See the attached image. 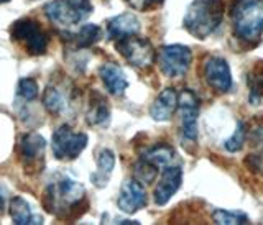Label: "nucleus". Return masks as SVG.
Wrapping results in <instances>:
<instances>
[{
    "instance_id": "obj_1",
    "label": "nucleus",
    "mask_w": 263,
    "mask_h": 225,
    "mask_svg": "<svg viewBox=\"0 0 263 225\" xmlns=\"http://www.w3.org/2000/svg\"><path fill=\"white\" fill-rule=\"evenodd\" d=\"M86 191L84 186L64 174H58L48 182L43 196L45 209L56 215V217H66L71 214L79 204L84 202Z\"/></svg>"
},
{
    "instance_id": "obj_2",
    "label": "nucleus",
    "mask_w": 263,
    "mask_h": 225,
    "mask_svg": "<svg viewBox=\"0 0 263 225\" xmlns=\"http://www.w3.org/2000/svg\"><path fill=\"white\" fill-rule=\"evenodd\" d=\"M224 8V0H194L184 13V28L193 36L205 40L222 23Z\"/></svg>"
},
{
    "instance_id": "obj_3",
    "label": "nucleus",
    "mask_w": 263,
    "mask_h": 225,
    "mask_svg": "<svg viewBox=\"0 0 263 225\" xmlns=\"http://www.w3.org/2000/svg\"><path fill=\"white\" fill-rule=\"evenodd\" d=\"M232 25L245 43L257 45L263 33V0H232Z\"/></svg>"
},
{
    "instance_id": "obj_4",
    "label": "nucleus",
    "mask_w": 263,
    "mask_h": 225,
    "mask_svg": "<svg viewBox=\"0 0 263 225\" xmlns=\"http://www.w3.org/2000/svg\"><path fill=\"white\" fill-rule=\"evenodd\" d=\"M45 13L58 27L69 28L92 13V4L89 0H51L45 5Z\"/></svg>"
},
{
    "instance_id": "obj_5",
    "label": "nucleus",
    "mask_w": 263,
    "mask_h": 225,
    "mask_svg": "<svg viewBox=\"0 0 263 225\" xmlns=\"http://www.w3.org/2000/svg\"><path fill=\"white\" fill-rule=\"evenodd\" d=\"M117 51L125 60L138 69H148L156 60V51L153 45L146 38H140L137 35H130L117 40L115 43Z\"/></svg>"
},
{
    "instance_id": "obj_6",
    "label": "nucleus",
    "mask_w": 263,
    "mask_h": 225,
    "mask_svg": "<svg viewBox=\"0 0 263 225\" xmlns=\"http://www.w3.org/2000/svg\"><path fill=\"white\" fill-rule=\"evenodd\" d=\"M10 36L30 54H43L48 48V35L35 20L23 18L15 22L10 28Z\"/></svg>"
},
{
    "instance_id": "obj_7",
    "label": "nucleus",
    "mask_w": 263,
    "mask_h": 225,
    "mask_svg": "<svg viewBox=\"0 0 263 225\" xmlns=\"http://www.w3.org/2000/svg\"><path fill=\"white\" fill-rule=\"evenodd\" d=\"M87 146V135L74 132L68 125H61L53 133L51 148L58 160H76Z\"/></svg>"
},
{
    "instance_id": "obj_8",
    "label": "nucleus",
    "mask_w": 263,
    "mask_h": 225,
    "mask_svg": "<svg viewBox=\"0 0 263 225\" xmlns=\"http://www.w3.org/2000/svg\"><path fill=\"white\" fill-rule=\"evenodd\" d=\"M158 64L160 69L166 78H181L187 72L189 66L193 61L191 49L183 45H168L163 46L158 54Z\"/></svg>"
},
{
    "instance_id": "obj_9",
    "label": "nucleus",
    "mask_w": 263,
    "mask_h": 225,
    "mask_svg": "<svg viewBox=\"0 0 263 225\" xmlns=\"http://www.w3.org/2000/svg\"><path fill=\"white\" fill-rule=\"evenodd\" d=\"M178 109L181 117V132L189 141L197 138V114H199V101L193 90L184 89L178 94Z\"/></svg>"
},
{
    "instance_id": "obj_10",
    "label": "nucleus",
    "mask_w": 263,
    "mask_h": 225,
    "mask_svg": "<svg viewBox=\"0 0 263 225\" xmlns=\"http://www.w3.org/2000/svg\"><path fill=\"white\" fill-rule=\"evenodd\" d=\"M204 79L216 92H227L232 87V74L224 58L209 56L204 61Z\"/></svg>"
},
{
    "instance_id": "obj_11",
    "label": "nucleus",
    "mask_w": 263,
    "mask_h": 225,
    "mask_svg": "<svg viewBox=\"0 0 263 225\" xmlns=\"http://www.w3.org/2000/svg\"><path fill=\"white\" fill-rule=\"evenodd\" d=\"M117 205L125 214H135L137 211L143 209L146 205V191L142 186V182L137 179L123 181L119 193Z\"/></svg>"
},
{
    "instance_id": "obj_12",
    "label": "nucleus",
    "mask_w": 263,
    "mask_h": 225,
    "mask_svg": "<svg viewBox=\"0 0 263 225\" xmlns=\"http://www.w3.org/2000/svg\"><path fill=\"white\" fill-rule=\"evenodd\" d=\"M181 181H183V170L179 166H166L158 186L155 189V202L158 205L166 204L181 188Z\"/></svg>"
},
{
    "instance_id": "obj_13",
    "label": "nucleus",
    "mask_w": 263,
    "mask_h": 225,
    "mask_svg": "<svg viewBox=\"0 0 263 225\" xmlns=\"http://www.w3.org/2000/svg\"><path fill=\"white\" fill-rule=\"evenodd\" d=\"M178 109V92L175 89H164L161 94L155 99V102L150 107V115L156 122H166L170 120L173 114Z\"/></svg>"
},
{
    "instance_id": "obj_14",
    "label": "nucleus",
    "mask_w": 263,
    "mask_h": 225,
    "mask_svg": "<svg viewBox=\"0 0 263 225\" xmlns=\"http://www.w3.org/2000/svg\"><path fill=\"white\" fill-rule=\"evenodd\" d=\"M45 148H46V140L41 135H38V133H28V135H25L20 141V155L23 163L27 166H35L36 168V163L43 161Z\"/></svg>"
},
{
    "instance_id": "obj_15",
    "label": "nucleus",
    "mask_w": 263,
    "mask_h": 225,
    "mask_svg": "<svg viewBox=\"0 0 263 225\" xmlns=\"http://www.w3.org/2000/svg\"><path fill=\"white\" fill-rule=\"evenodd\" d=\"M99 74H101L104 86L112 96H122L123 90L128 87V81L119 64L105 63L102 68L99 69Z\"/></svg>"
},
{
    "instance_id": "obj_16",
    "label": "nucleus",
    "mask_w": 263,
    "mask_h": 225,
    "mask_svg": "<svg viewBox=\"0 0 263 225\" xmlns=\"http://www.w3.org/2000/svg\"><path fill=\"white\" fill-rule=\"evenodd\" d=\"M142 28V23L134 13H122L115 16L107 25V31H109V38L112 40H120L130 35H137Z\"/></svg>"
},
{
    "instance_id": "obj_17",
    "label": "nucleus",
    "mask_w": 263,
    "mask_h": 225,
    "mask_svg": "<svg viewBox=\"0 0 263 225\" xmlns=\"http://www.w3.org/2000/svg\"><path fill=\"white\" fill-rule=\"evenodd\" d=\"M87 122L92 125H99V127H105L110 120V110L107 101L99 94L92 92L89 99V110H87Z\"/></svg>"
},
{
    "instance_id": "obj_18",
    "label": "nucleus",
    "mask_w": 263,
    "mask_h": 225,
    "mask_svg": "<svg viewBox=\"0 0 263 225\" xmlns=\"http://www.w3.org/2000/svg\"><path fill=\"white\" fill-rule=\"evenodd\" d=\"M10 217L16 225H30V223H43V219L33 215L30 204L23 197L16 196L10 201Z\"/></svg>"
},
{
    "instance_id": "obj_19",
    "label": "nucleus",
    "mask_w": 263,
    "mask_h": 225,
    "mask_svg": "<svg viewBox=\"0 0 263 225\" xmlns=\"http://www.w3.org/2000/svg\"><path fill=\"white\" fill-rule=\"evenodd\" d=\"M114 166H115V155L110 149H102L97 156V171L90 176L94 186L104 188L107 184V181H109L114 171Z\"/></svg>"
},
{
    "instance_id": "obj_20",
    "label": "nucleus",
    "mask_w": 263,
    "mask_h": 225,
    "mask_svg": "<svg viewBox=\"0 0 263 225\" xmlns=\"http://www.w3.org/2000/svg\"><path fill=\"white\" fill-rule=\"evenodd\" d=\"M142 158L146 160L148 163L155 164L156 168H166V166H170L171 161L175 160V149H173L170 145L161 143V145H156V146L150 148Z\"/></svg>"
},
{
    "instance_id": "obj_21",
    "label": "nucleus",
    "mask_w": 263,
    "mask_h": 225,
    "mask_svg": "<svg viewBox=\"0 0 263 225\" xmlns=\"http://www.w3.org/2000/svg\"><path fill=\"white\" fill-rule=\"evenodd\" d=\"M72 38H74L72 41L76 46L87 48V46H92L94 43H97V41L102 38V30H101V27H97L94 23H87Z\"/></svg>"
},
{
    "instance_id": "obj_22",
    "label": "nucleus",
    "mask_w": 263,
    "mask_h": 225,
    "mask_svg": "<svg viewBox=\"0 0 263 225\" xmlns=\"http://www.w3.org/2000/svg\"><path fill=\"white\" fill-rule=\"evenodd\" d=\"M43 104L46 107V110L49 114H54V115L64 112L66 105H68L64 94L56 87H46L45 96H43Z\"/></svg>"
},
{
    "instance_id": "obj_23",
    "label": "nucleus",
    "mask_w": 263,
    "mask_h": 225,
    "mask_svg": "<svg viewBox=\"0 0 263 225\" xmlns=\"http://www.w3.org/2000/svg\"><path fill=\"white\" fill-rule=\"evenodd\" d=\"M212 219L219 225H243L250 223L249 215L243 212H234V211H224L217 209L212 212Z\"/></svg>"
},
{
    "instance_id": "obj_24",
    "label": "nucleus",
    "mask_w": 263,
    "mask_h": 225,
    "mask_svg": "<svg viewBox=\"0 0 263 225\" xmlns=\"http://www.w3.org/2000/svg\"><path fill=\"white\" fill-rule=\"evenodd\" d=\"M134 174H135V179L142 182V184H150V182L155 181L156 174H158V168L142 158V160L134 166Z\"/></svg>"
},
{
    "instance_id": "obj_25",
    "label": "nucleus",
    "mask_w": 263,
    "mask_h": 225,
    "mask_svg": "<svg viewBox=\"0 0 263 225\" xmlns=\"http://www.w3.org/2000/svg\"><path fill=\"white\" fill-rule=\"evenodd\" d=\"M245 137H247V128L243 122H238L237 123V128L235 132L232 133V137H230L227 141H226V149L230 153H235V152H240L243 143H245Z\"/></svg>"
},
{
    "instance_id": "obj_26",
    "label": "nucleus",
    "mask_w": 263,
    "mask_h": 225,
    "mask_svg": "<svg viewBox=\"0 0 263 225\" xmlns=\"http://www.w3.org/2000/svg\"><path fill=\"white\" fill-rule=\"evenodd\" d=\"M18 96L23 97L25 101H33L38 96V84L35 79L23 78L18 81Z\"/></svg>"
},
{
    "instance_id": "obj_27",
    "label": "nucleus",
    "mask_w": 263,
    "mask_h": 225,
    "mask_svg": "<svg viewBox=\"0 0 263 225\" xmlns=\"http://www.w3.org/2000/svg\"><path fill=\"white\" fill-rule=\"evenodd\" d=\"M249 87H250V101L258 104L263 97V69L260 74H252L249 76Z\"/></svg>"
},
{
    "instance_id": "obj_28",
    "label": "nucleus",
    "mask_w": 263,
    "mask_h": 225,
    "mask_svg": "<svg viewBox=\"0 0 263 225\" xmlns=\"http://www.w3.org/2000/svg\"><path fill=\"white\" fill-rule=\"evenodd\" d=\"M245 164H247V168L252 170L253 173H258V174H261V176H263V148H261L260 153L247 156Z\"/></svg>"
},
{
    "instance_id": "obj_29",
    "label": "nucleus",
    "mask_w": 263,
    "mask_h": 225,
    "mask_svg": "<svg viewBox=\"0 0 263 225\" xmlns=\"http://www.w3.org/2000/svg\"><path fill=\"white\" fill-rule=\"evenodd\" d=\"M127 2L135 8V10H148V8L160 5L163 0H127Z\"/></svg>"
},
{
    "instance_id": "obj_30",
    "label": "nucleus",
    "mask_w": 263,
    "mask_h": 225,
    "mask_svg": "<svg viewBox=\"0 0 263 225\" xmlns=\"http://www.w3.org/2000/svg\"><path fill=\"white\" fill-rule=\"evenodd\" d=\"M4 205H5V197H4V193H2V189H0V211L4 209Z\"/></svg>"
},
{
    "instance_id": "obj_31",
    "label": "nucleus",
    "mask_w": 263,
    "mask_h": 225,
    "mask_svg": "<svg viewBox=\"0 0 263 225\" xmlns=\"http://www.w3.org/2000/svg\"><path fill=\"white\" fill-rule=\"evenodd\" d=\"M4 2H8V0H0V4H4Z\"/></svg>"
}]
</instances>
